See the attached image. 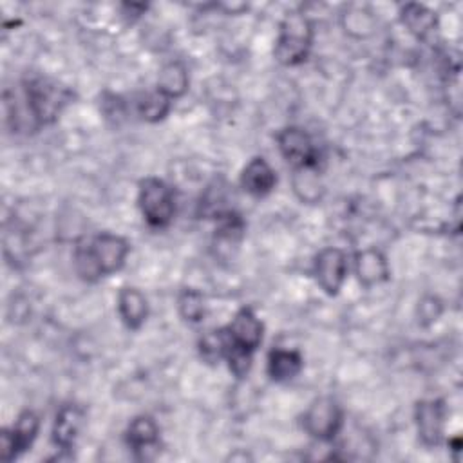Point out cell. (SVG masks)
Instances as JSON below:
<instances>
[{
	"mask_svg": "<svg viewBox=\"0 0 463 463\" xmlns=\"http://www.w3.org/2000/svg\"><path fill=\"white\" fill-rule=\"evenodd\" d=\"M128 251V242L114 233L105 232L92 239H81L74 248V269L83 280L96 282L105 275L119 271Z\"/></svg>",
	"mask_w": 463,
	"mask_h": 463,
	"instance_id": "cell-1",
	"label": "cell"
},
{
	"mask_svg": "<svg viewBox=\"0 0 463 463\" xmlns=\"http://www.w3.org/2000/svg\"><path fill=\"white\" fill-rule=\"evenodd\" d=\"M313 42V25L302 13H288L280 24L275 42V58L279 63L293 67L306 60Z\"/></svg>",
	"mask_w": 463,
	"mask_h": 463,
	"instance_id": "cell-2",
	"label": "cell"
},
{
	"mask_svg": "<svg viewBox=\"0 0 463 463\" xmlns=\"http://www.w3.org/2000/svg\"><path fill=\"white\" fill-rule=\"evenodd\" d=\"M24 101L33 127L38 128L58 118L63 105L69 101V92L54 81L36 78L24 83Z\"/></svg>",
	"mask_w": 463,
	"mask_h": 463,
	"instance_id": "cell-3",
	"label": "cell"
},
{
	"mask_svg": "<svg viewBox=\"0 0 463 463\" xmlns=\"http://www.w3.org/2000/svg\"><path fill=\"white\" fill-rule=\"evenodd\" d=\"M137 203L143 219L152 228H165L172 222L175 213V197L165 181L157 177L143 179L139 183Z\"/></svg>",
	"mask_w": 463,
	"mask_h": 463,
	"instance_id": "cell-4",
	"label": "cell"
},
{
	"mask_svg": "<svg viewBox=\"0 0 463 463\" xmlns=\"http://www.w3.org/2000/svg\"><path fill=\"white\" fill-rule=\"evenodd\" d=\"M342 421H344L342 409L329 396L317 398L302 416L304 430L320 441L333 439L338 434Z\"/></svg>",
	"mask_w": 463,
	"mask_h": 463,
	"instance_id": "cell-5",
	"label": "cell"
},
{
	"mask_svg": "<svg viewBox=\"0 0 463 463\" xmlns=\"http://www.w3.org/2000/svg\"><path fill=\"white\" fill-rule=\"evenodd\" d=\"M277 143L282 157L297 168H317L318 166V150L313 145L307 132L298 127L282 128L277 134Z\"/></svg>",
	"mask_w": 463,
	"mask_h": 463,
	"instance_id": "cell-6",
	"label": "cell"
},
{
	"mask_svg": "<svg viewBox=\"0 0 463 463\" xmlns=\"http://www.w3.org/2000/svg\"><path fill=\"white\" fill-rule=\"evenodd\" d=\"M40 418L33 411H24L13 429H4L0 434V458L13 461L18 454L27 450L36 439Z\"/></svg>",
	"mask_w": 463,
	"mask_h": 463,
	"instance_id": "cell-7",
	"label": "cell"
},
{
	"mask_svg": "<svg viewBox=\"0 0 463 463\" xmlns=\"http://www.w3.org/2000/svg\"><path fill=\"white\" fill-rule=\"evenodd\" d=\"M315 279L327 295H336L347 277V255L340 248H324L315 259Z\"/></svg>",
	"mask_w": 463,
	"mask_h": 463,
	"instance_id": "cell-8",
	"label": "cell"
},
{
	"mask_svg": "<svg viewBox=\"0 0 463 463\" xmlns=\"http://www.w3.org/2000/svg\"><path fill=\"white\" fill-rule=\"evenodd\" d=\"M228 345L253 353L262 342V322L251 307H241L224 327Z\"/></svg>",
	"mask_w": 463,
	"mask_h": 463,
	"instance_id": "cell-9",
	"label": "cell"
},
{
	"mask_svg": "<svg viewBox=\"0 0 463 463\" xmlns=\"http://www.w3.org/2000/svg\"><path fill=\"white\" fill-rule=\"evenodd\" d=\"M418 436L423 445L436 447L443 438L445 405L441 400H421L414 409Z\"/></svg>",
	"mask_w": 463,
	"mask_h": 463,
	"instance_id": "cell-10",
	"label": "cell"
},
{
	"mask_svg": "<svg viewBox=\"0 0 463 463\" xmlns=\"http://www.w3.org/2000/svg\"><path fill=\"white\" fill-rule=\"evenodd\" d=\"M85 412L76 403H65L58 409L54 425H52V443L61 450L72 449L81 425H83Z\"/></svg>",
	"mask_w": 463,
	"mask_h": 463,
	"instance_id": "cell-11",
	"label": "cell"
},
{
	"mask_svg": "<svg viewBox=\"0 0 463 463\" xmlns=\"http://www.w3.org/2000/svg\"><path fill=\"white\" fill-rule=\"evenodd\" d=\"M125 439L139 459H146V452L156 450L159 445V427L150 416H136L127 429Z\"/></svg>",
	"mask_w": 463,
	"mask_h": 463,
	"instance_id": "cell-12",
	"label": "cell"
},
{
	"mask_svg": "<svg viewBox=\"0 0 463 463\" xmlns=\"http://www.w3.org/2000/svg\"><path fill=\"white\" fill-rule=\"evenodd\" d=\"M277 184L275 170L264 157H253L241 174V186L253 197L268 195Z\"/></svg>",
	"mask_w": 463,
	"mask_h": 463,
	"instance_id": "cell-13",
	"label": "cell"
},
{
	"mask_svg": "<svg viewBox=\"0 0 463 463\" xmlns=\"http://www.w3.org/2000/svg\"><path fill=\"white\" fill-rule=\"evenodd\" d=\"M354 271L365 288L376 286L389 279V264L376 248H365L354 255Z\"/></svg>",
	"mask_w": 463,
	"mask_h": 463,
	"instance_id": "cell-14",
	"label": "cell"
},
{
	"mask_svg": "<svg viewBox=\"0 0 463 463\" xmlns=\"http://www.w3.org/2000/svg\"><path fill=\"white\" fill-rule=\"evenodd\" d=\"M118 311L128 329H139L148 317V302L137 288H121L118 293Z\"/></svg>",
	"mask_w": 463,
	"mask_h": 463,
	"instance_id": "cell-15",
	"label": "cell"
},
{
	"mask_svg": "<svg viewBox=\"0 0 463 463\" xmlns=\"http://www.w3.org/2000/svg\"><path fill=\"white\" fill-rule=\"evenodd\" d=\"M302 356L295 349H273L268 354V374L275 382H288L302 369Z\"/></svg>",
	"mask_w": 463,
	"mask_h": 463,
	"instance_id": "cell-16",
	"label": "cell"
},
{
	"mask_svg": "<svg viewBox=\"0 0 463 463\" xmlns=\"http://www.w3.org/2000/svg\"><path fill=\"white\" fill-rule=\"evenodd\" d=\"M188 89V72L186 67L181 61H170L166 63L157 78V90H161L165 96L179 98Z\"/></svg>",
	"mask_w": 463,
	"mask_h": 463,
	"instance_id": "cell-17",
	"label": "cell"
},
{
	"mask_svg": "<svg viewBox=\"0 0 463 463\" xmlns=\"http://www.w3.org/2000/svg\"><path fill=\"white\" fill-rule=\"evenodd\" d=\"M402 22L418 38H425L436 31V14L421 4H407L402 7Z\"/></svg>",
	"mask_w": 463,
	"mask_h": 463,
	"instance_id": "cell-18",
	"label": "cell"
},
{
	"mask_svg": "<svg viewBox=\"0 0 463 463\" xmlns=\"http://www.w3.org/2000/svg\"><path fill=\"white\" fill-rule=\"evenodd\" d=\"M172 107V101L168 96H165L161 90H154V92H145L139 96L137 103H136V109H137V114L145 119V121H150V123H156L159 119H163L168 110Z\"/></svg>",
	"mask_w": 463,
	"mask_h": 463,
	"instance_id": "cell-19",
	"label": "cell"
},
{
	"mask_svg": "<svg viewBox=\"0 0 463 463\" xmlns=\"http://www.w3.org/2000/svg\"><path fill=\"white\" fill-rule=\"evenodd\" d=\"M177 307L179 315L190 324H197L204 317V298L197 289H183L177 298Z\"/></svg>",
	"mask_w": 463,
	"mask_h": 463,
	"instance_id": "cell-20",
	"label": "cell"
},
{
	"mask_svg": "<svg viewBox=\"0 0 463 463\" xmlns=\"http://www.w3.org/2000/svg\"><path fill=\"white\" fill-rule=\"evenodd\" d=\"M439 313H441V306L434 297H429L420 304V318L423 324L436 320L439 317Z\"/></svg>",
	"mask_w": 463,
	"mask_h": 463,
	"instance_id": "cell-21",
	"label": "cell"
}]
</instances>
